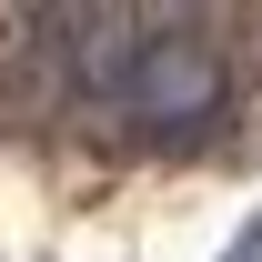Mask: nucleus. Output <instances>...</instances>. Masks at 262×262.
I'll return each mask as SVG.
<instances>
[{
	"instance_id": "1",
	"label": "nucleus",
	"mask_w": 262,
	"mask_h": 262,
	"mask_svg": "<svg viewBox=\"0 0 262 262\" xmlns=\"http://www.w3.org/2000/svg\"><path fill=\"white\" fill-rule=\"evenodd\" d=\"M111 101H131V121H151V131H192V121H212V101H222V61H212V40L182 31V20H141Z\"/></svg>"
}]
</instances>
